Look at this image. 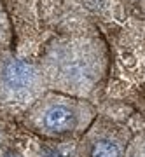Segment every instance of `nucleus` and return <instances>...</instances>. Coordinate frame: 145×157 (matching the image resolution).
<instances>
[{"mask_svg":"<svg viewBox=\"0 0 145 157\" xmlns=\"http://www.w3.org/2000/svg\"><path fill=\"white\" fill-rule=\"evenodd\" d=\"M105 42L88 33H70L51 39L37 61L47 91L93 103L108 73Z\"/></svg>","mask_w":145,"mask_h":157,"instance_id":"1","label":"nucleus"},{"mask_svg":"<svg viewBox=\"0 0 145 157\" xmlns=\"http://www.w3.org/2000/svg\"><path fill=\"white\" fill-rule=\"evenodd\" d=\"M96 119V108L88 100L45 91L23 115V124L32 133L56 141L82 138Z\"/></svg>","mask_w":145,"mask_h":157,"instance_id":"2","label":"nucleus"},{"mask_svg":"<svg viewBox=\"0 0 145 157\" xmlns=\"http://www.w3.org/2000/svg\"><path fill=\"white\" fill-rule=\"evenodd\" d=\"M44 77L37 63L19 59L0 49V107H30L44 94Z\"/></svg>","mask_w":145,"mask_h":157,"instance_id":"3","label":"nucleus"},{"mask_svg":"<svg viewBox=\"0 0 145 157\" xmlns=\"http://www.w3.org/2000/svg\"><path fill=\"white\" fill-rule=\"evenodd\" d=\"M131 140L126 128L114 122L96 121L80 138L75 157H124Z\"/></svg>","mask_w":145,"mask_h":157,"instance_id":"4","label":"nucleus"},{"mask_svg":"<svg viewBox=\"0 0 145 157\" xmlns=\"http://www.w3.org/2000/svg\"><path fill=\"white\" fill-rule=\"evenodd\" d=\"M12 42V26L11 19L7 16V11L2 0H0V49H7Z\"/></svg>","mask_w":145,"mask_h":157,"instance_id":"5","label":"nucleus"},{"mask_svg":"<svg viewBox=\"0 0 145 157\" xmlns=\"http://www.w3.org/2000/svg\"><path fill=\"white\" fill-rule=\"evenodd\" d=\"M124 157H145V131L131 136Z\"/></svg>","mask_w":145,"mask_h":157,"instance_id":"6","label":"nucleus"},{"mask_svg":"<svg viewBox=\"0 0 145 157\" xmlns=\"http://www.w3.org/2000/svg\"><path fill=\"white\" fill-rule=\"evenodd\" d=\"M131 2H133V4H136V2H138L140 6H145V0H131Z\"/></svg>","mask_w":145,"mask_h":157,"instance_id":"7","label":"nucleus"}]
</instances>
